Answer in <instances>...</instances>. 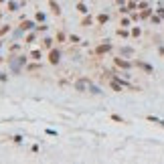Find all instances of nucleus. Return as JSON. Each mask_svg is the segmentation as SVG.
<instances>
[{
    "mask_svg": "<svg viewBox=\"0 0 164 164\" xmlns=\"http://www.w3.org/2000/svg\"><path fill=\"white\" fill-rule=\"evenodd\" d=\"M29 61H30L29 55H8V69L14 75H20L24 71V67L29 65Z\"/></svg>",
    "mask_w": 164,
    "mask_h": 164,
    "instance_id": "obj_1",
    "label": "nucleus"
},
{
    "mask_svg": "<svg viewBox=\"0 0 164 164\" xmlns=\"http://www.w3.org/2000/svg\"><path fill=\"white\" fill-rule=\"evenodd\" d=\"M114 63H116V67L124 69V71H128V69H132V67H134V63H132V61H128V59H124L122 55L114 59Z\"/></svg>",
    "mask_w": 164,
    "mask_h": 164,
    "instance_id": "obj_2",
    "label": "nucleus"
},
{
    "mask_svg": "<svg viewBox=\"0 0 164 164\" xmlns=\"http://www.w3.org/2000/svg\"><path fill=\"white\" fill-rule=\"evenodd\" d=\"M49 63H51V65H59V63H61V51H59V49H51V51H49Z\"/></svg>",
    "mask_w": 164,
    "mask_h": 164,
    "instance_id": "obj_3",
    "label": "nucleus"
},
{
    "mask_svg": "<svg viewBox=\"0 0 164 164\" xmlns=\"http://www.w3.org/2000/svg\"><path fill=\"white\" fill-rule=\"evenodd\" d=\"M111 49H114V47H111L110 41H102V43L95 47V55H106V53H110Z\"/></svg>",
    "mask_w": 164,
    "mask_h": 164,
    "instance_id": "obj_4",
    "label": "nucleus"
},
{
    "mask_svg": "<svg viewBox=\"0 0 164 164\" xmlns=\"http://www.w3.org/2000/svg\"><path fill=\"white\" fill-rule=\"evenodd\" d=\"M18 26L24 30V33H29V30H34L37 29V20H29V18H22L18 22Z\"/></svg>",
    "mask_w": 164,
    "mask_h": 164,
    "instance_id": "obj_5",
    "label": "nucleus"
},
{
    "mask_svg": "<svg viewBox=\"0 0 164 164\" xmlns=\"http://www.w3.org/2000/svg\"><path fill=\"white\" fill-rule=\"evenodd\" d=\"M53 43H55L53 37H43V39H41V49H43V51H51Z\"/></svg>",
    "mask_w": 164,
    "mask_h": 164,
    "instance_id": "obj_6",
    "label": "nucleus"
},
{
    "mask_svg": "<svg viewBox=\"0 0 164 164\" xmlns=\"http://www.w3.org/2000/svg\"><path fill=\"white\" fill-rule=\"evenodd\" d=\"M41 69H43L41 61H29V65L24 67V71H26V73H34V71H41Z\"/></svg>",
    "mask_w": 164,
    "mask_h": 164,
    "instance_id": "obj_7",
    "label": "nucleus"
},
{
    "mask_svg": "<svg viewBox=\"0 0 164 164\" xmlns=\"http://www.w3.org/2000/svg\"><path fill=\"white\" fill-rule=\"evenodd\" d=\"M20 51H22V43H18V41H14L12 45H8V55H18Z\"/></svg>",
    "mask_w": 164,
    "mask_h": 164,
    "instance_id": "obj_8",
    "label": "nucleus"
},
{
    "mask_svg": "<svg viewBox=\"0 0 164 164\" xmlns=\"http://www.w3.org/2000/svg\"><path fill=\"white\" fill-rule=\"evenodd\" d=\"M37 37H39L37 30H29V33L24 34V45H33L34 41H37Z\"/></svg>",
    "mask_w": 164,
    "mask_h": 164,
    "instance_id": "obj_9",
    "label": "nucleus"
},
{
    "mask_svg": "<svg viewBox=\"0 0 164 164\" xmlns=\"http://www.w3.org/2000/svg\"><path fill=\"white\" fill-rule=\"evenodd\" d=\"M6 10H8V12H18L20 2H16V0H6Z\"/></svg>",
    "mask_w": 164,
    "mask_h": 164,
    "instance_id": "obj_10",
    "label": "nucleus"
},
{
    "mask_svg": "<svg viewBox=\"0 0 164 164\" xmlns=\"http://www.w3.org/2000/svg\"><path fill=\"white\" fill-rule=\"evenodd\" d=\"M29 57H30V61H41L43 59V49H30Z\"/></svg>",
    "mask_w": 164,
    "mask_h": 164,
    "instance_id": "obj_11",
    "label": "nucleus"
},
{
    "mask_svg": "<svg viewBox=\"0 0 164 164\" xmlns=\"http://www.w3.org/2000/svg\"><path fill=\"white\" fill-rule=\"evenodd\" d=\"M49 8H51V12H53L55 16H61V6H59V2H55V0H49Z\"/></svg>",
    "mask_w": 164,
    "mask_h": 164,
    "instance_id": "obj_12",
    "label": "nucleus"
},
{
    "mask_svg": "<svg viewBox=\"0 0 164 164\" xmlns=\"http://www.w3.org/2000/svg\"><path fill=\"white\" fill-rule=\"evenodd\" d=\"M134 65H136V67H140L142 71H146V73H154V69H152V65H148V63H144V61H136Z\"/></svg>",
    "mask_w": 164,
    "mask_h": 164,
    "instance_id": "obj_13",
    "label": "nucleus"
},
{
    "mask_svg": "<svg viewBox=\"0 0 164 164\" xmlns=\"http://www.w3.org/2000/svg\"><path fill=\"white\" fill-rule=\"evenodd\" d=\"M75 8H77L79 12H81V14H89V6H87L85 2H83V0H79L77 4H75Z\"/></svg>",
    "mask_w": 164,
    "mask_h": 164,
    "instance_id": "obj_14",
    "label": "nucleus"
},
{
    "mask_svg": "<svg viewBox=\"0 0 164 164\" xmlns=\"http://www.w3.org/2000/svg\"><path fill=\"white\" fill-rule=\"evenodd\" d=\"M81 26H85V29L93 26V18H91V14H83V18H81Z\"/></svg>",
    "mask_w": 164,
    "mask_h": 164,
    "instance_id": "obj_15",
    "label": "nucleus"
},
{
    "mask_svg": "<svg viewBox=\"0 0 164 164\" xmlns=\"http://www.w3.org/2000/svg\"><path fill=\"white\" fill-rule=\"evenodd\" d=\"M110 22V14L107 12H102V14H97V24L102 26V24H107Z\"/></svg>",
    "mask_w": 164,
    "mask_h": 164,
    "instance_id": "obj_16",
    "label": "nucleus"
},
{
    "mask_svg": "<svg viewBox=\"0 0 164 164\" xmlns=\"http://www.w3.org/2000/svg\"><path fill=\"white\" fill-rule=\"evenodd\" d=\"M87 91L91 93V95H102V89H99L93 81H89V89H87Z\"/></svg>",
    "mask_w": 164,
    "mask_h": 164,
    "instance_id": "obj_17",
    "label": "nucleus"
},
{
    "mask_svg": "<svg viewBox=\"0 0 164 164\" xmlns=\"http://www.w3.org/2000/svg\"><path fill=\"white\" fill-rule=\"evenodd\" d=\"M120 55H122V57H132V55H134V49H132V47H122Z\"/></svg>",
    "mask_w": 164,
    "mask_h": 164,
    "instance_id": "obj_18",
    "label": "nucleus"
},
{
    "mask_svg": "<svg viewBox=\"0 0 164 164\" xmlns=\"http://www.w3.org/2000/svg\"><path fill=\"white\" fill-rule=\"evenodd\" d=\"M34 30H37V33H47V30H49V24L47 22H37V29H34Z\"/></svg>",
    "mask_w": 164,
    "mask_h": 164,
    "instance_id": "obj_19",
    "label": "nucleus"
},
{
    "mask_svg": "<svg viewBox=\"0 0 164 164\" xmlns=\"http://www.w3.org/2000/svg\"><path fill=\"white\" fill-rule=\"evenodd\" d=\"M130 30L126 29V26H122V29H118V37H122V39H128V37H130Z\"/></svg>",
    "mask_w": 164,
    "mask_h": 164,
    "instance_id": "obj_20",
    "label": "nucleus"
},
{
    "mask_svg": "<svg viewBox=\"0 0 164 164\" xmlns=\"http://www.w3.org/2000/svg\"><path fill=\"white\" fill-rule=\"evenodd\" d=\"M10 33V24H0V39L4 37V34Z\"/></svg>",
    "mask_w": 164,
    "mask_h": 164,
    "instance_id": "obj_21",
    "label": "nucleus"
},
{
    "mask_svg": "<svg viewBox=\"0 0 164 164\" xmlns=\"http://www.w3.org/2000/svg\"><path fill=\"white\" fill-rule=\"evenodd\" d=\"M152 12H154L152 8H144V10L140 12V18H150V16H152Z\"/></svg>",
    "mask_w": 164,
    "mask_h": 164,
    "instance_id": "obj_22",
    "label": "nucleus"
},
{
    "mask_svg": "<svg viewBox=\"0 0 164 164\" xmlns=\"http://www.w3.org/2000/svg\"><path fill=\"white\" fill-rule=\"evenodd\" d=\"M34 20H37V22H45V20H47V14H45V12H37V14H34Z\"/></svg>",
    "mask_w": 164,
    "mask_h": 164,
    "instance_id": "obj_23",
    "label": "nucleus"
},
{
    "mask_svg": "<svg viewBox=\"0 0 164 164\" xmlns=\"http://www.w3.org/2000/svg\"><path fill=\"white\" fill-rule=\"evenodd\" d=\"M57 41H59V43H65V41H67V34L63 33V30H59V33H57Z\"/></svg>",
    "mask_w": 164,
    "mask_h": 164,
    "instance_id": "obj_24",
    "label": "nucleus"
},
{
    "mask_svg": "<svg viewBox=\"0 0 164 164\" xmlns=\"http://www.w3.org/2000/svg\"><path fill=\"white\" fill-rule=\"evenodd\" d=\"M69 43H81V37L79 34H69Z\"/></svg>",
    "mask_w": 164,
    "mask_h": 164,
    "instance_id": "obj_25",
    "label": "nucleus"
},
{
    "mask_svg": "<svg viewBox=\"0 0 164 164\" xmlns=\"http://www.w3.org/2000/svg\"><path fill=\"white\" fill-rule=\"evenodd\" d=\"M130 22H132V18H128V16H124V18L120 20V26H130Z\"/></svg>",
    "mask_w": 164,
    "mask_h": 164,
    "instance_id": "obj_26",
    "label": "nucleus"
},
{
    "mask_svg": "<svg viewBox=\"0 0 164 164\" xmlns=\"http://www.w3.org/2000/svg\"><path fill=\"white\" fill-rule=\"evenodd\" d=\"M150 20H152V22H154V24H160V20H162V16H158V14H152V16H150Z\"/></svg>",
    "mask_w": 164,
    "mask_h": 164,
    "instance_id": "obj_27",
    "label": "nucleus"
},
{
    "mask_svg": "<svg viewBox=\"0 0 164 164\" xmlns=\"http://www.w3.org/2000/svg\"><path fill=\"white\" fill-rule=\"evenodd\" d=\"M130 33H132V37H140V34H142V30L138 29V26H134V29H132Z\"/></svg>",
    "mask_w": 164,
    "mask_h": 164,
    "instance_id": "obj_28",
    "label": "nucleus"
},
{
    "mask_svg": "<svg viewBox=\"0 0 164 164\" xmlns=\"http://www.w3.org/2000/svg\"><path fill=\"white\" fill-rule=\"evenodd\" d=\"M22 140H24V138H22L20 134H16L14 138H12V142H14V144H22Z\"/></svg>",
    "mask_w": 164,
    "mask_h": 164,
    "instance_id": "obj_29",
    "label": "nucleus"
},
{
    "mask_svg": "<svg viewBox=\"0 0 164 164\" xmlns=\"http://www.w3.org/2000/svg\"><path fill=\"white\" fill-rule=\"evenodd\" d=\"M144 8H148V2H144V0L138 2V10H144Z\"/></svg>",
    "mask_w": 164,
    "mask_h": 164,
    "instance_id": "obj_30",
    "label": "nucleus"
},
{
    "mask_svg": "<svg viewBox=\"0 0 164 164\" xmlns=\"http://www.w3.org/2000/svg\"><path fill=\"white\" fill-rule=\"evenodd\" d=\"M0 81H2V83L8 81V75H6V73H2V71H0Z\"/></svg>",
    "mask_w": 164,
    "mask_h": 164,
    "instance_id": "obj_31",
    "label": "nucleus"
},
{
    "mask_svg": "<svg viewBox=\"0 0 164 164\" xmlns=\"http://www.w3.org/2000/svg\"><path fill=\"white\" fill-rule=\"evenodd\" d=\"M130 18H132V20H140V14H138V12H134V14H132Z\"/></svg>",
    "mask_w": 164,
    "mask_h": 164,
    "instance_id": "obj_32",
    "label": "nucleus"
},
{
    "mask_svg": "<svg viewBox=\"0 0 164 164\" xmlns=\"http://www.w3.org/2000/svg\"><path fill=\"white\" fill-rule=\"evenodd\" d=\"M111 120H114V122H122V124H124V120H122L120 116H111Z\"/></svg>",
    "mask_w": 164,
    "mask_h": 164,
    "instance_id": "obj_33",
    "label": "nucleus"
},
{
    "mask_svg": "<svg viewBox=\"0 0 164 164\" xmlns=\"http://www.w3.org/2000/svg\"><path fill=\"white\" fill-rule=\"evenodd\" d=\"M156 14H158V16H162V18H164V8H158V10H156Z\"/></svg>",
    "mask_w": 164,
    "mask_h": 164,
    "instance_id": "obj_34",
    "label": "nucleus"
},
{
    "mask_svg": "<svg viewBox=\"0 0 164 164\" xmlns=\"http://www.w3.org/2000/svg\"><path fill=\"white\" fill-rule=\"evenodd\" d=\"M2 45H4V41H2V39H0V49H2Z\"/></svg>",
    "mask_w": 164,
    "mask_h": 164,
    "instance_id": "obj_35",
    "label": "nucleus"
},
{
    "mask_svg": "<svg viewBox=\"0 0 164 164\" xmlns=\"http://www.w3.org/2000/svg\"><path fill=\"white\" fill-rule=\"evenodd\" d=\"M160 126H164V120H160Z\"/></svg>",
    "mask_w": 164,
    "mask_h": 164,
    "instance_id": "obj_36",
    "label": "nucleus"
},
{
    "mask_svg": "<svg viewBox=\"0 0 164 164\" xmlns=\"http://www.w3.org/2000/svg\"><path fill=\"white\" fill-rule=\"evenodd\" d=\"M2 2H6V0H0V4H2Z\"/></svg>",
    "mask_w": 164,
    "mask_h": 164,
    "instance_id": "obj_37",
    "label": "nucleus"
},
{
    "mask_svg": "<svg viewBox=\"0 0 164 164\" xmlns=\"http://www.w3.org/2000/svg\"><path fill=\"white\" fill-rule=\"evenodd\" d=\"M83 2H87V0H83Z\"/></svg>",
    "mask_w": 164,
    "mask_h": 164,
    "instance_id": "obj_38",
    "label": "nucleus"
},
{
    "mask_svg": "<svg viewBox=\"0 0 164 164\" xmlns=\"http://www.w3.org/2000/svg\"><path fill=\"white\" fill-rule=\"evenodd\" d=\"M116 2H118V0H116Z\"/></svg>",
    "mask_w": 164,
    "mask_h": 164,
    "instance_id": "obj_39",
    "label": "nucleus"
}]
</instances>
